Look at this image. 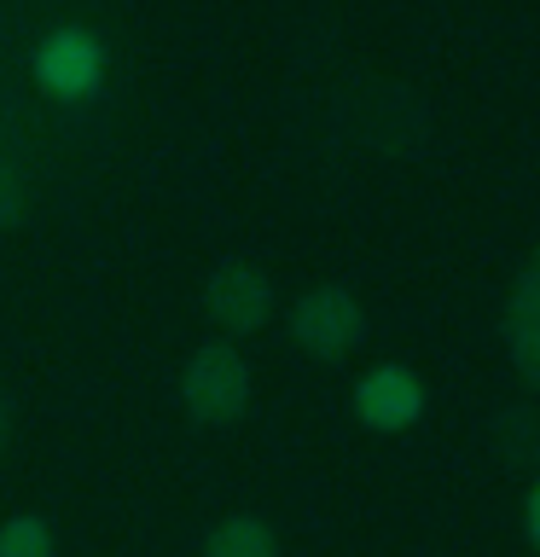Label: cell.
<instances>
[{
  "label": "cell",
  "mask_w": 540,
  "mask_h": 557,
  "mask_svg": "<svg viewBox=\"0 0 540 557\" xmlns=\"http://www.w3.org/2000/svg\"><path fill=\"white\" fill-rule=\"evenodd\" d=\"M204 557H279V534L261 517L233 511L204 534Z\"/></svg>",
  "instance_id": "cell-9"
},
{
  "label": "cell",
  "mask_w": 540,
  "mask_h": 557,
  "mask_svg": "<svg viewBox=\"0 0 540 557\" xmlns=\"http://www.w3.org/2000/svg\"><path fill=\"white\" fill-rule=\"evenodd\" d=\"M285 325H291V343L314 360H343L366 343V308L355 302V290H343V285L303 290Z\"/></svg>",
  "instance_id": "cell-2"
},
{
  "label": "cell",
  "mask_w": 540,
  "mask_h": 557,
  "mask_svg": "<svg viewBox=\"0 0 540 557\" xmlns=\"http://www.w3.org/2000/svg\"><path fill=\"white\" fill-rule=\"evenodd\" d=\"M204 313L216 320V331H226V343L250 337L273 320V278L256 261H221L204 278Z\"/></svg>",
  "instance_id": "cell-4"
},
{
  "label": "cell",
  "mask_w": 540,
  "mask_h": 557,
  "mask_svg": "<svg viewBox=\"0 0 540 557\" xmlns=\"http://www.w3.org/2000/svg\"><path fill=\"white\" fill-rule=\"evenodd\" d=\"M494 453L512 470H540V407L517 400V407L494 412Z\"/></svg>",
  "instance_id": "cell-8"
},
{
  "label": "cell",
  "mask_w": 540,
  "mask_h": 557,
  "mask_svg": "<svg viewBox=\"0 0 540 557\" xmlns=\"http://www.w3.org/2000/svg\"><path fill=\"white\" fill-rule=\"evenodd\" d=\"M505 355H512V372L540 389V244L517 268L512 302H505Z\"/></svg>",
  "instance_id": "cell-7"
},
{
  "label": "cell",
  "mask_w": 540,
  "mask_h": 557,
  "mask_svg": "<svg viewBox=\"0 0 540 557\" xmlns=\"http://www.w3.org/2000/svg\"><path fill=\"white\" fill-rule=\"evenodd\" d=\"M0 447H7V400H0Z\"/></svg>",
  "instance_id": "cell-13"
},
{
  "label": "cell",
  "mask_w": 540,
  "mask_h": 557,
  "mask_svg": "<svg viewBox=\"0 0 540 557\" xmlns=\"http://www.w3.org/2000/svg\"><path fill=\"white\" fill-rule=\"evenodd\" d=\"M348 111H355V134L383 157H413L430 134V116L418 104V94L390 87V82H366L360 104H348Z\"/></svg>",
  "instance_id": "cell-5"
},
{
  "label": "cell",
  "mask_w": 540,
  "mask_h": 557,
  "mask_svg": "<svg viewBox=\"0 0 540 557\" xmlns=\"http://www.w3.org/2000/svg\"><path fill=\"white\" fill-rule=\"evenodd\" d=\"M24 203H29L24 174H17L12 163H0V226H12L17 215H24Z\"/></svg>",
  "instance_id": "cell-11"
},
{
  "label": "cell",
  "mask_w": 540,
  "mask_h": 557,
  "mask_svg": "<svg viewBox=\"0 0 540 557\" xmlns=\"http://www.w3.org/2000/svg\"><path fill=\"white\" fill-rule=\"evenodd\" d=\"M29 76L52 99H87L105 82V47H99V35L82 29V24H59L52 35H41V47L29 52Z\"/></svg>",
  "instance_id": "cell-3"
},
{
  "label": "cell",
  "mask_w": 540,
  "mask_h": 557,
  "mask_svg": "<svg viewBox=\"0 0 540 557\" xmlns=\"http://www.w3.org/2000/svg\"><path fill=\"white\" fill-rule=\"evenodd\" d=\"M425 377L413 372V366H395V360H383L372 366L360 383H355V418L366 430H378V435H401V430H413L418 418H425Z\"/></svg>",
  "instance_id": "cell-6"
},
{
  "label": "cell",
  "mask_w": 540,
  "mask_h": 557,
  "mask_svg": "<svg viewBox=\"0 0 540 557\" xmlns=\"http://www.w3.org/2000/svg\"><path fill=\"white\" fill-rule=\"evenodd\" d=\"M181 400L209 430L238 424V418L250 412V360H244L226 337L198 343L186 355V372H181Z\"/></svg>",
  "instance_id": "cell-1"
},
{
  "label": "cell",
  "mask_w": 540,
  "mask_h": 557,
  "mask_svg": "<svg viewBox=\"0 0 540 557\" xmlns=\"http://www.w3.org/2000/svg\"><path fill=\"white\" fill-rule=\"evenodd\" d=\"M523 529H529V546L540 552V476L529 487V499H523Z\"/></svg>",
  "instance_id": "cell-12"
},
{
  "label": "cell",
  "mask_w": 540,
  "mask_h": 557,
  "mask_svg": "<svg viewBox=\"0 0 540 557\" xmlns=\"http://www.w3.org/2000/svg\"><path fill=\"white\" fill-rule=\"evenodd\" d=\"M59 546H52V529H47V517H29V511H17L0 522V557H52Z\"/></svg>",
  "instance_id": "cell-10"
}]
</instances>
